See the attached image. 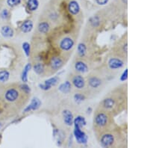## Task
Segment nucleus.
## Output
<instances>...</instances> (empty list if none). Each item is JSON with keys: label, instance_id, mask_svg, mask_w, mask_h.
Returning a JSON list of instances; mask_svg holds the SVG:
<instances>
[{"label": "nucleus", "instance_id": "obj_25", "mask_svg": "<svg viewBox=\"0 0 168 148\" xmlns=\"http://www.w3.org/2000/svg\"><path fill=\"white\" fill-rule=\"evenodd\" d=\"M73 122L75 123V125L80 126V127L85 126V123H86V120H85V118L82 116H78L75 120H73Z\"/></svg>", "mask_w": 168, "mask_h": 148}, {"label": "nucleus", "instance_id": "obj_31", "mask_svg": "<svg viewBox=\"0 0 168 148\" xmlns=\"http://www.w3.org/2000/svg\"><path fill=\"white\" fill-rule=\"evenodd\" d=\"M127 73H128V70H127V69H126V70L124 71L123 74V75H122V76H121V77H120L121 81H123V82H124V81L126 80V79H127Z\"/></svg>", "mask_w": 168, "mask_h": 148}, {"label": "nucleus", "instance_id": "obj_34", "mask_svg": "<svg viewBox=\"0 0 168 148\" xmlns=\"http://www.w3.org/2000/svg\"><path fill=\"white\" fill-rule=\"evenodd\" d=\"M40 87H41V89H43V90H49V89H50V88H49V86H47V85H46V84H42V85H39Z\"/></svg>", "mask_w": 168, "mask_h": 148}, {"label": "nucleus", "instance_id": "obj_20", "mask_svg": "<svg viewBox=\"0 0 168 148\" xmlns=\"http://www.w3.org/2000/svg\"><path fill=\"white\" fill-rule=\"evenodd\" d=\"M71 89H72V85L69 80L66 81L64 83L62 84L59 87V91L64 94H68L69 92H70Z\"/></svg>", "mask_w": 168, "mask_h": 148}, {"label": "nucleus", "instance_id": "obj_19", "mask_svg": "<svg viewBox=\"0 0 168 148\" xmlns=\"http://www.w3.org/2000/svg\"><path fill=\"white\" fill-rule=\"evenodd\" d=\"M1 34L5 38H11L14 35V30L9 25H4L1 28Z\"/></svg>", "mask_w": 168, "mask_h": 148}, {"label": "nucleus", "instance_id": "obj_17", "mask_svg": "<svg viewBox=\"0 0 168 148\" xmlns=\"http://www.w3.org/2000/svg\"><path fill=\"white\" fill-rule=\"evenodd\" d=\"M33 22L32 20H26L22 24L20 28L23 33H28L32 30L33 28Z\"/></svg>", "mask_w": 168, "mask_h": 148}, {"label": "nucleus", "instance_id": "obj_28", "mask_svg": "<svg viewBox=\"0 0 168 148\" xmlns=\"http://www.w3.org/2000/svg\"><path fill=\"white\" fill-rule=\"evenodd\" d=\"M20 2L21 0H7V3L11 7L17 6V5H20Z\"/></svg>", "mask_w": 168, "mask_h": 148}, {"label": "nucleus", "instance_id": "obj_6", "mask_svg": "<svg viewBox=\"0 0 168 148\" xmlns=\"http://www.w3.org/2000/svg\"><path fill=\"white\" fill-rule=\"evenodd\" d=\"M111 54L119 57L123 60H127L128 56V41L127 35H124L121 37L120 39L114 44V47L112 48V51Z\"/></svg>", "mask_w": 168, "mask_h": 148}, {"label": "nucleus", "instance_id": "obj_27", "mask_svg": "<svg viewBox=\"0 0 168 148\" xmlns=\"http://www.w3.org/2000/svg\"><path fill=\"white\" fill-rule=\"evenodd\" d=\"M22 49H23L25 55H26L27 56H29L30 50H31V46H30V44H28V43L25 42L23 44H22Z\"/></svg>", "mask_w": 168, "mask_h": 148}, {"label": "nucleus", "instance_id": "obj_4", "mask_svg": "<svg viewBox=\"0 0 168 148\" xmlns=\"http://www.w3.org/2000/svg\"><path fill=\"white\" fill-rule=\"evenodd\" d=\"M96 139L102 147H116L120 146L122 134L115 127L102 133Z\"/></svg>", "mask_w": 168, "mask_h": 148}, {"label": "nucleus", "instance_id": "obj_16", "mask_svg": "<svg viewBox=\"0 0 168 148\" xmlns=\"http://www.w3.org/2000/svg\"><path fill=\"white\" fill-rule=\"evenodd\" d=\"M77 52H78V58H85L86 56L87 52H88V49L85 44L83 43H80L78 45L77 47Z\"/></svg>", "mask_w": 168, "mask_h": 148}, {"label": "nucleus", "instance_id": "obj_15", "mask_svg": "<svg viewBox=\"0 0 168 148\" xmlns=\"http://www.w3.org/2000/svg\"><path fill=\"white\" fill-rule=\"evenodd\" d=\"M63 119H64V122L65 124L67 126H72V123H73V115H72V112H70L68 109H65V110L63 111Z\"/></svg>", "mask_w": 168, "mask_h": 148}, {"label": "nucleus", "instance_id": "obj_26", "mask_svg": "<svg viewBox=\"0 0 168 148\" xmlns=\"http://www.w3.org/2000/svg\"><path fill=\"white\" fill-rule=\"evenodd\" d=\"M10 74L8 71L7 70H2L0 71V82H5L8 81L9 79Z\"/></svg>", "mask_w": 168, "mask_h": 148}, {"label": "nucleus", "instance_id": "obj_24", "mask_svg": "<svg viewBox=\"0 0 168 148\" xmlns=\"http://www.w3.org/2000/svg\"><path fill=\"white\" fill-rule=\"evenodd\" d=\"M58 82H59V78L55 76V77L50 78V79H47L46 81H45L44 84H46V85H47V86H49V88H51L52 86H55V85H56L58 83Z\"/></svg>", "mask_w": 168, "mask_h": 148}, {"label": "nucleus", "instance_id": "obj_22", "mask_svg": "<svg viewBox=\"0 0 168 148\" xmlns=\"http://www.w3.org/2000/svg\"><path fill=\"white\" fill-rule=\"evenodd\" d=\"M34 70L38 75H43L46 73V70L45 67L43 64L38 63L34 66Z\"/></svg>", "mask_w": 168, "mask_h": 148}, {"label": "nucleus", "instance_id": "obj_3", "mask_svg": "<svg viewBox=\"0 0 168 148\" xmlns=\"http://www.w3.org/2000/svg\"><path fill=\"white\" fill-rule=\"evenodd\" d=\"M85 79H86L85 93L93 96L98 94L99 92L102 91L106 84L105 75L102 70H96L90 73Z\"/></svg>", "mask_w": 168, "mask_h": 148}, {"label": "nucleus", "instance_id": "obj_14", "mask_svg": "<svg viewBox=\"0 0 168 148\" xmlns=\"http://www.w3.org/2000/svg\"><path fill=\"white\" fill-rule=\"evenodd\" d=\"M68 11L72 16H76L80 12V6L75 0H72L68 5Z\"/></svg>", "mask_w": 168, "mask_h": 148}, {"label": "nucleus", "instance_id": "obj_33", "mask_svg": "<svg viewBox=\"0 0 168 148\" xmlns=\"http://www.w3.org/2000/svg\"><path fill=\"white\" fill-rule=\"evenodd\" d=\"M22 90L24 92H25V93H27L28 94V92L30 91V88H29V87L28 86V85H22Z\"/></svg>", "mask_w": 168, "mask_h": 148}, {"label": "nucleus", "instance_id": "obj_5", "mask_svg": "<svg viewBox=\"0 0 168 148\" xmlns=\"http://www.w3.org/2000/svg\"><path fill=\"white\" fill-rule=\"evenodd\" d=\"M55 45L59 51L62 56L65 58L67 55L70 52L75 44V40L72 35L70 33H64L59 35L54 41Z\"/></svg>", "mask_w": 168, "mask_h": 148}, {"label": "nucleus", "instance_id": "obj_18", "mask_svg": "<svg viewBox=\"0 0 168 148\" xmlns=\"http://www.w3.org/2000/svg\"><path fill=\"white\" fill-rule=\"evenodd\" d=\"M41 105V101H40V99H38V98H34V99H32V102H31V104L25 109V112H27L32 110H36V109H38V108L40 107Z\"/></svg>", "mask_w": 168, "mask_h": 148}, {"label": "nucleus", "instance_id": "obj_2", "mask_svg": "<svg viewBox=\"0 0 168 148\" xmlns=\"http://www.w3.org/2000/svg\"><path fill=\"white\" fill-rule=\"evenodd\" d=\"M93 128L96 138L104 132L114 129L115 128L114 116L109 112L97 107L93 115Z\"/></svg>", "mask_w": 168, "mask_h": 148}, {"label": "nucleus", "instance_id": "obj_7", "mask_svg": "<svg viewBox=\"0 0 168 148\" xmlns=\"http://www.w3.org/2000/svg\"><path fill=\"white\" fill-rule=\"evenodd\" d=\"M125 65V61L119 58V57L115 56V55L111 54L110 56L107 58L106 64L105 67V71H106L107 73H115L120 70ZM102 71V72H105Z\"/></svg>", "mask_w": 168, "mask_h": 148}, {"label": "nucleus", "instance_id": "obj_21", "mask_svg": "<svg viewBox=\"0 0 168 148\" xmlns=\"http://www.w3.org/2000/svg\"><path fill=\"white\" fill-rule=\"evenodd\" d=\"M27 6L28 10L31 11H35L38 9L39 6V2L38 0H28L27 2Z\"/></svg>", "mask_w": 168, "mask_h": 148}, {"label": "nucleus", "instance_id": "obj_1", "mask_svg": "<svg viewBox=\"0 0 168 148\" xmlns=\"http://www.w3.org/2000/svg\"><path fill=\"white\" fill-rule=\"evenodd\" d=\"M127 105V85H123L109 92L99 102L98 107L112 114L114 117L126 109Z\"/></svg>", "mask_w": 168, "mask_h": 148}, {"label": "nucleus", "instance_id": "obj_23", "mask_svg": "<svg viewBox=\"0 0 168 148\" xmlns=\"http://www.w3.org/2000/svg\"><path fill=\"white\" fill-rule=\"evenodd\" d=\"M31 68H32V65H31V64H27L25 66L23 70H22V76H21V79H22V82H28V73Z\"/></svg>", "mask_w": 168, "mask_h": 148}, {"label": "nucleus", "instance_id": "obj_9", "mask_svg": "<svg viewBox=\"0 0 168 148\" xmlns=\"http://www.w3.org/2000/svg\"><path fill=\"white\" fill-rule=\"evenodd\" d=\"M66 62L65 58L62 55H53L49 62V65H48L49 70H48L50 71L51 74H54L64 65Z\"/></svg>", "mask_w": 168, "mask_h": 148}, {"label": "nucleus", "instance_id": "obj_8", "mask_svg": "<svg viewBox=\"0 0 168 148\" xmlns=\"http://www.w3.org/2000/svg\"><path fill=\"white\" fill-rule=\"evenodd\" d=\"M69 81L72 85V88L79 91H85L86 88V79L82 74L73 72L70 75Z\"/></svg>", "mask_w": 168, "mask_h": 148}, {"label": "nucleus", "instance_id": "obj_11", "mask_svg": "<svg viewBox=\"0 0 168 148\" xmlns=\"http://www.w3.org/2000/svg\"><path fill=\"white\" fill-rule=\"evenodd\" d=\"M20 92L18 91L17 89L14 88H11L5 91V99L8 102H14L19 98Z\"/></svg>", "mask_w": 168, "mask_h": 148}, {"label": "nucleus", "instance_id": "obj_13", "mask_svg": "<svg viewBox=\"0 0 168 148\" xmlns=\"http://www.w3.org/2000/svg\"><path fill=\"white\" fill-rule=\"evenodd\" d=\"M51 30V25L48 21L40 22L38 25V31L41 35H47Z\"/></svg>", "mask_w": 168, "mask_h": 148}, {"label": "nucleus", "instance_id": "obj_29", "mask_svg": "<svg viewBox=\"0 0 168 148\" xmlns=\"http://www.w3.org/2000/svg\"><path fill=\"white\" fill-rule=\"evenodd\" d=\"M85 94H82V93L75 94V96H74V99L77 101V102H82V101H83L84 99H85Z\"/></svg>", "mask_w": 168, "mask_h": 148}, {"label": "nucleus", "instance_id": "obj_30", "mask_svg": "<svg viewBox=\"0 0 168 148\" xmlns=\"http://www.w3.org/2000/svg\"><path fill=\"white\" fill-rule=\"evenodd\" d=\"M1 15H2V17L4 18V19H5V18L8 17L9 16V13H8V10H7V9L3 10V11L2 12Z\"/></svg>", "mask_w": 168, "mask_h": 148}, {"label": "nucleus", "instance_id": "obj_32", "mask_svg": "<svg viewBox=\"0 0 168 148\" xmlns=\"http://www.w3.org/2000/svg\"><path fill=\"white\" fill-rule=\"evenodd\" d=\"M96 3L99 5H104L108 3L109 0H96Z\"/></svg>", "mask_w": 168, "mask_h": 148}, {"label": "nucleus", "instance_id": "obj_12", "mask_svg": "<svg viewBox=\"0 0 168 148\" xmlns=\"http://www.w3.org/2000/svg\"><path fill=\"white\" fill-rule=\"evenodd\" d=\"M74 135L77 140V141L80 144H85L88 141V136L85 134V132L82 130V127L75 125L74 129Z\"/></svg>", "mask_w": 168, "mask_h": 148}, {"label": "nucleus", "instance_id": "obj_10", "mask_svg": "<svg viewBox=\"0 0 168 148\" xmlns=\"http://www.w3.org/2000/svg\"><path fill=\"white\" fill-rule=\"evenodd\" d=\"M74 72L80 74L86 73L89 71V66L88 62L85 60V58H77L73 62Z\"/></svg>", "mask_w": 168, "mask_h": 148}]
</instances>
